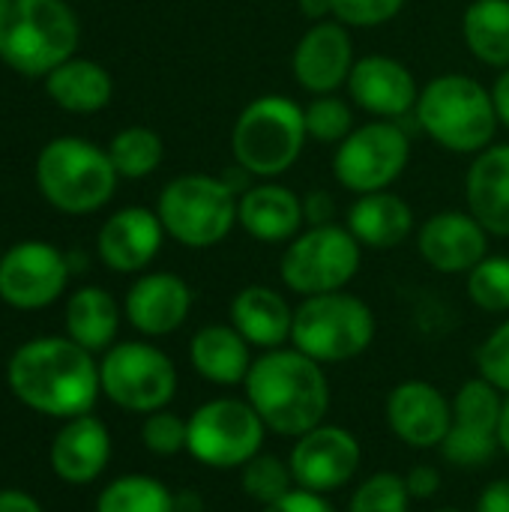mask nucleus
<instances>
[{
    "instance_id": "15",
    "label": "nucleus",
    "mask_w": 509,
    "mask_h": 512,
    "mask_svg": "<svg viewBox=\"0 0 509 512\" xmlns=\"http://www.w3.org/2000/svg\"><path fill=\"white\" fill-rule=\"evenodd\" d=\"M69 282L66 255L42 240H24L0 258V300L15 309L51 306Z\"/></svg>"
},
{
    "instance_id": "18",
    "label": "nucleus",
    "mask_w": 509,
    "mask_h": 512,
    "mask_svg": "<svg viewBox=\"0 0 509 512\" xmlns=\"http://www.w3.org/2000/svg\"><path fill=\"white\" fill-rule=\"evenodd\" d=\"M387 426L411 450H435L453 423V402L429 381H402L384 405Z\"/></svg>"
},
{
    "instance_id": "6",
    "label": "nucleus",
    "mask_w": 509,
    "mask_h": 512,
    "mask_svg": "<svg viewBox=\"0 0 509 512\" xmlns=\"http://www.w3.org/2000/svg\"><path fill=\"white\" fill-rule=\"evenodd\" d=\"M117 168L108 150L87 138L63 135L48 141L36 159V183L45 201L63 213L84 216L105 207L117 189Z\"/></svg>"
},
{
    "instance_id": "33",
    "label": "nucleus",
    "mask_w": 509,
    "mask_h": 512,
    "mask_svg": "<svg viewBox=\"0 0 509 512\" xmlns=\"http://www.w3.org/2000/svg\"><path fill=\"white\" fill-rule=\"evenodd\" d=\"M240 486L255 504L270 507L294 489V474L285 459L261 450L255 459H249L240 468Z\"/></svg>"
},
{
    "instance_id": "7",
    "label": "nucleus",
    "mask_w": 509,
    "mask_h": 512,
    "mask_svg": "<svg viewBox=\"0 0 509 512\" xmlns=\"http://www.w3.org/2000/svg\"><path fill=\"white\" fill-rule=\"evenodd\" d=\"M378 321L369 303L357 294L333 291L318 297H303L294 309L291 345L321 366L348 363L366 354L375 342Z\"/></svg>"
},
{
    "instance_id": "47",
    "label": "nucleus",
    "mask_w": 509,
    "mask_h": 512,
    "mask_svg": "<svg viewBox=\"0 0 509 512\" xmlns=\"http://www.w3.org/2000/svg\"><path fill=\"white\" fill-rule=\"evenodd\" d=\"M174 498H177V512H201L204 510L201 498H198V495H192V492H183V495H174Z\"/></svg>"
},
{
    "instance_id": "23",
    "label": "nucleus",
    "mask_w": 509,
    "mask_h": 512,
    "mask_svg": "<svg viewBox=\"0 0 509 512\" xmlns=\"http://www.w3.org/2000/svg\"><path fill=\"white\" fill-rule=\"evenodd\" d=\"M465 201L489 237H509V144H489L474 156L465 177Z\"/></svg>"
},
{
    "instance_id": "43",
    "label": "nucleus",
    "mask_w": 509,
    "mask_h": 512,
    "mask_svg": "<svg viewBox=\"0 0 509 512\" xmlns=\"http://www.w3.org/2000/svg\"><path fill=\"white\" fill-rule=\"evenodd\" d=\"M303 210H306V222L309 225H327V222H333V198L324 189H318L309 198H303Z\"/></svg>"
},
{
    "instance_id": "27",
    "label": "nucleus",
    "mask_w": 509,
    "mask_h": 512,
    "mask_svg": "<svg viewBox=\"0 0 509 512\" xmlns=\"http://www.w3.org/2000/svg\"><path fill=\"white\" fill-rule=\"evenodd\" d=\"M249 348L252 345L234 330V324H207L189 342V363L204 381L216 387H237L252 369Z\"/></svg>"
},
{
    "instance_id": "49",
    "label": "nucleus",
    "mask_w": 509,
    "mask_h": 512,
    "mask_svg": "<svg viewBox=\"0 0 509 512\" xmlns=\"http://www.w3.org/2000/svg\"><path fill=\"white\" fill-rule=\"evenodd\" d=\"M435 512H462V510H456V507H441V510H435Z\"/></svg>"
},
{
    "instance_id": "9",
    "label": "nucleus",
    "mask_w": 509,
    "mask_h": 512,
    "mask_svg": "<svg viewBox=\"0 0 509 512\" xmlns=\"http://www.w3.org/2000/svg\"><path fill=\"white\" fill-rule=\"evenodd\" d=\"M360 264L363 246L345 225H309L285 246L279 279L291 294L318 297L345 291L360 273Z\"/></svg>"
},
{
    "instance_id": "14",
    "label": "nucleus",
    "mask_w": 509,
    "mask_h": 512,
    "mask_svg": "<svg viewBox=\"0 0 509 512\" xmlns=\"http://www.w3.org/2000/svg\"><path fill=\"white\" fill-rule=\"evenodd\" d=\"M294 441L297 444L291 450L288 465L294 474V486L300 489H309L318 495L336 492L348 486L363 465V447L357 435L342 426L321 423Z\"/></svg>"
},
{
    "instance_id": "34",
    "label": "nucleus",
    "mask_w": 509,
    "mask_h": 512,
    "mask_svg": "<svg viewBox=\"0 0 509 512\" xmlns=\"http://www.w3.org/2000/svg\"><path fill=\"white\" fill-rule=\"evenodd\" d=\"M468 297L489 315L509 312V255H486L468 273Z\"/></svg>"
},
{
    "instance_id": "48",
    "label": "nucleus",
    "mask_w": 509,
    "mask_h": 512,
    "mask_svg": "<svg viewBox=\"0 0 509 512\" xmlns=\"http://www.w3.org/2000/svg\"><path fill=\"white\" fill-rule=\"evenodd\" d=\"M498 441H501V450L509 456V396L504 399V414H501V429H498Z\"/></svg>"
},
{
    "instance_id": "40",
    "label": "nucleus",
    "mask_w": 509,
    "mask_h": 512,
    "mask_svg": "<svg viewBox=\"0 0 509 512\" xmlns=\"http://www.w3.org/2000/svg\"><path fill=\"white\" fill-rule=\"evenodd\" d=\"M261 512H336V507H333L324 495L294 486V489H291L285 498H279L276 504L261 507Z\"/></svg>"
},
{
    "instance_id": "21",
    "label": "nucleus",
    "mask_w": 509,
    "mask_h": 512,
    "mask_svg": "<svg viewBox=\"0 0 509 512\" xmlns=\"http://www.w3.org/2000/svg\"><path fill=\"white\" fill-rule=\"evenodd\" d=\"M237 225L258 243H291L303 225H306V210L303 198L273 180H258L240 195L237 204Z\"/></svg>"
},
{
    "instance_id": "3",
    "label": "nucleus",
    "mask_w": 509,
    "mask_h": 512,
    "mask_svg": "<svg viewBox=\"0 0 509 512\" xmlns=\"http://www.w3.org/2000/svg\"><path fill=\"white\" fill-rule=\"evenodd\" d=\"M414 117L420 129L447 153L477 156L495 144L501 126L492 90L462 72H444L432 78L417 99Z\"/></svg>"
},
{
    "instance_id": "41",
    "label": "nucleus",
    "mask_w": 509,
    "mask_h": 512,
    "mask_svg": "<svg viewBox=\"0 0 509 512\" xmlns=\"http://www.w3.org/2000/svg\"><path fill=\"white\" fill-rule=\"evenodd\" d=\"M405 486H408L411 501H429L441 489V474L432 465H417L405 474Z\"/></svg>"
},
{
    "instance_id": "35",
    "label": "nucleus",
    "mask_w": 509,
    "mask_h": 512,
    "mask_svg": "<svg viewBox=\"0 0 509 512\" xmlns=\"http://www.w3.org/2000/svg\"><path fill=\"white\" fill-rule=\"evenodd\" d=\"M306 132L309 138L321 141V144H342L357 126H354V111L351 105L336 96V93H327V96H315L306 108Z\"/></svg>"
},
{
    "instance_id": "20",
    "label": "nucleus",
    "mask_w": 509,
    "mask_h": 512,
    "mask_svg": "<svg viewBox=\"0 0 509 512\" xmlns=\"http://www.w3.org/2000/svg\"><path fill=\"white\" fill-rule=\"evenodd\" d=\"M165 228L156 210L123 207L105 219L96 237L99 258L114 273H141L159 255Z\"/></svg>"
},
{
    "instance_id": "2",
    "label": "nucleus",
    "mask_w": 509,
    "mask_h": 512,
    "mask_svg": "<svg viewBox=\"0 0 509 512\" xmlns=\"http://www.w3.org/2000/svg\"><path fill=\"white\" fill-rule=\"evenodd\" d=\"M246 402L267 432L300 438L330 414V381L324 366L297 348H273L252 360L243 381Z\"/></svg>"
},
{
    "instance_id": "22",
    "label": "nucleus",
    "mask_w": 509,
    "mask_h": 512,
    "mask_svg": "<svg viewBox=\"0 0 509 512\" xmlns=\"http://www.w3.org/2000/svg\"><path fill=\"white\" fill-rule=\"evenodd\" d=\"M123 312L144 336H168L180 330L192 312V288L177 273H147L135 279Z\"/></svg>"
},
{
    "instance_id": "46",
    "label": "nucleus",
    "mask_w": 509,
    "mask_h": 512,
    "mask_svg": "<svg viewBox=\"0 0 509 512\" xmlns=\"http://www.w3.org/2000/svg\"><path fill=\"white\" fill-rule=\"evenodd\" d=\"M300 12L315 24V21H327L333 18V9H330V0H300Z\"/></svg>"
},
{
    "instance_id": "39",
    "label": "nucleus",
    "mask_w": 509,
    "mask_h": 512,
    "mask_svg": "<svg viewBox=\"0 0 509 512\" xmlns=\"http://www.w3.org/2000/svg\"><path fill=\"white\" fill-rule=\"evenodd\" d=\"M477 372L495 390L509 396V318L504 324H498L486 336V342L477 348Z\"/></svg>"
},
{
    "instance_id": "19",
    "label": "nucleus",
    "mask_w": 509,
    "mask_h": 512,
    "mask_svg": "<svg viewBox=\"0 0 509 512\" xmlns=\"http://www.w3.org/2000/svg\"><path fill=\"white\" fill-rule=\"evenodd\" d=\"M345 87L351 102L378 120H402L417 108L420 99V87L411 69L387 54L360 57Z\"/></svg>"
},
{
    "instance_id": "32",
    "label": "nucleus",
    "mask_w": 509,
    "mask_h": 512,
    "mask_svg": "<svg viewBox=\"0 0 509 512\" xmlns=\"http://www.w3.org/2000/svg\"><path fill=\"white\" fill-rule=\"evenodd\" d=\"M108 156L120 177L141 180V177H150L162 165L165 144H162L159 132H153L147 126H126L111 138Z\"/></svg>"
},
{
    "instance_id": "1",
    "label": "nucleus",
    "mask_w": 509,
    "mask_h": 512,
    "mask_svg": "<svg viewBox=\"0 0 509 512\" xmlns=\"http://www.w3.org/2000/svg\"><path fill=\"white\" fill-rule=\"evenodd\" d=\"M6 381L27 408L60 420L90 414L102 390L93 354L69 336L24 342L9 360Z\"/></svg>"
},
{
    "instance_id": "17",
    "label": "nucleus",
    "mask_w": 509,
    "mask_h": 512,
    "mask_svg": "<svg viewBox=\"0 0 509 512\" xmlns=\"http://www.w3.org/2000/svg\"><path fill=\"white\" fill-rule=\"evenodd\" d=\"M417 252L435 273L468 276L489 255V231L468 210H441L417 228Z\"/></svg>"
},
{
    "instance_id": "45",
    "label": "nucleus",
    "mask_w": 509,
    "mask_h": 512,
    "mask_svg": "<svg viewBox=\"0 0 509 512\" xmlns=\"http://www.w3.org/2000/svg\"><path fill=\"white\" fill-rule=\"evenodd\" d=\"M492 99H495V111L501 126L509 129V69H501L498 81L492 84Z\"/></svg>"
},
{
    "instance_id": "37",
    "label": "nucleus",
    "mask_w": 509,
    "mask_h": 512,
    "mask_svg": "<svg viewBox=\"0 0 509 512\" xmlns=\"http://www.w3.org/2000/svg\"><path fill=\"white\" fill-rule=\"evenodd\" d=\"M189 441V426L183 417L171 414V411H153L147 414V420L141 423V444L153 453V456H177L186 450Z\"/></svg>"
},
{
    "instance_id": "30",
    "label": "nucleus",
    "mask_w": 509,
    "mask_h": 512,
    "mask_svg": "<svg viewBox=\"0 0 509 512\" xmlns=\"http://www.w3.org/2000/svg\"><path fill=\"white\" fill-rule=\"evenodd\" d=\"M468 51L492 69H509V0H471L462 15Z\"/></svg>"
},
{
    "instance_id": "44",
    "label": "nucleus",
    "mask_w": 509,
    "mask_h": 512,
    "mask_svg": "<svg viewBox=\"0 0 509 512\" xmlns=\"http://www.w3.org/2000/svg\"><path fill=\"white\" fill-rule=\"evenodd\" d=\"M0 512H45L36 498H30L21 489H3L0 492Z\"/></svg>"
},
{
    "instance_id": "11",
    "label": "nucleus",
    "mask_w": 509,
    "mask_h": 512,
    "mask_svg": "<svg viewBox=\"0 0 509 512\" xmlns=\"http://www.w3.org/2000/svg\"><path fill=\"white\" fill-rule=\"evenodd\" d=\"M102 393L123 411L153 414L162 411L177 393L174 360L150 342L111 345L99 363Z\"/></svg>"
},
{
    "instance_id": "42",
    "label": "nucleus",
    "mask_w": 509,
    "mask_h": 512,
    "mask_svg": "<svg viewBox=\"0 0 509 512\" xmlns=\"http://www.w3.org/2000/svg\"><path fill=\"white\" fill-rule=\"evenodd\" d=\"M474 512H509V480H495L477 498Z\"/></svg>"
},
{
    "instance_id": "25",
    "label": "nucleus",
    "mask_w": 509,
    "mask_h": 512,
    "mask_svg": "<svg viewBox=\"0 0 509 512\" xmlns=\"http://www.w3.org/2000/svg\"><path fill=\"white\" fill-rule=\"evenodd\" d=\"M231 324L252 348H285L291 342L294 309L276 288L246 285L231 300Z\"/></svg>"
},
{
    "instance_id": "16",
    "label": "nucleus",
    "mask_w": 509,
    "mask_h": 512,
    "mask_svg": "<svg viewBox=\"0 0 509 512\" xmlns=\"http://www.w3.org/2000/svg\"><path fill=\"white\" fill-rule=\"evenodd\" d=\"M354 63V39L336 18L309 24L291 54V72L297 84L312 96H327L345 87Z\"/></svg>"
},
{
    "instance_id": "38",
    "label": "nucleus",
    "mask_w": 509,
    "mask_h": 512,
    "mask_svg": "<svg viewBox=\"0 0 509 512\" xmlns=\"http://www.w3.org/2000/svg\"><path fill=\"white\" fill-rule=\"evenodd\" d=\"M408 0H330L333 18L342 21L345 27H381L387 21H393Z\"/></svg>"
},
{
    "instance_id": "12",
    "label": "nucleus",
    "mask_w": 509,
    "mask_h": 512,
    "mask_svg": "<svg viewBox=\"0 0 509 512\" xmlns=\"http://www.w3.org/2000/svg\"><path fill=\"white\" fill-rule=\"evenodd\" d=\"M411 162V138L396 120L357 126L333 153V177L354 195L390 189Z\"/></svg>"
},
{
    "instance_id": "24",
    "label": "nucleus",
    "mask_w": 509,
    "mask_h": 512,
    "mask_svg": "<svg viewBox=\"0 0 509 512\" xmlns=\"http://www.w3.org/2000/svg\"><path fill=\"white\" fill-rule=\"evenodd\" d=\"M111 459V435L102 420L84 414L72 417L51 444V468L72 486L93 483Z\"/></svg>"
},
{
    "instance_id": "31",
    "label": "nucleus",
    "mask_w": 509,
    "mask_h": 512,
    "mask_svg": "<svg viewBox=\"0 0 509 512\" xmlns=\"http://www.w3.org/2000/svg\"><path fill=\"white\" fill-rule=\"evenodd\" d=\"M96 512H177V498L156 477L129 474L102 489Z\"/></svg>"
},
{
    "instance_id": "28",
    "label": "nucleus",
    "mask_w": 509,
    "mask_h": 512,
    "mask_svg": "<svg viewBox=\"0 0 509 512\" xmlns=\"http://www.w3.org/2000/svg\"><path fill=\"white\" fill-rule=\"evenodd\" d=\"M45 90L54 99V105H60L63 111L93 114L111 102L114 81L105 72V66L93 60L69 57L66 63H60L57 69L45 75Z\"/></svg>"
},
{
    "instance_id": "26",
    "label": "nucleus",
    "mask_w": 509,
    "mask_h": 512,
    "mask_svg": "<svg viewBox=\"0 0 509 512\" xmlns=\"http://www.w3.org/2000/svg\"><path fill=\"white\" fill-rule=\"evenodd\" d=\"M345 228L357 237L363 249H399L414 234V210L402 195L390 189L366 192L357 195L348 207Z\"/></svg>"
},
{
    "instance_id": "8",
    "label": "nucleus",
    "mask_w": 509,
    "mask_h": 512,
    "mask_svg": "<svg viewBox=\"0 0 509 512\" xmlns=\"http://www.w3.org/2000/svg\"><path fill=\"white\" fill-rule=\"evenodd\" d=\"M237 189L213 174L174 177L156 204L159 222L171 240L186 249H213L237 225Z\"/></svg>"
},
{
    "instance_id": "5",
    "label": "nucleus",
    "mask_w": 509,
    "mask_h": 512,
    "mask_svg": "<svg viewBox=\"0 0 509 512\" xmlns=\"http://www.w3.org/2000/svg\"><path fill=\"white\" fill-rule=\"evenodd\" d=\"M66 0H0V60L21 75H48L78 48Z\"/></svg>"
},
{
    "instance_id": "10",
    "label": "nucleus",
    "mask_w": 509,
    "mask_h": 512,
    "mask_svg": "<svg viewBox=\"0 0 509 512\" xmlns=\"http://www.w3.org/2000/svg\"><path fill=\"white\" fill-rule=\"evenodd\" d=\"M189 441L186 453L216 471H234L243 468L249 459H255L264 447L267 426L255 414V408L246 399H210L201 408L192 411L186 420Z\"/></svg>"
},
{
    "instance_id": "29",
    "label": "nucleus",
    "mask_w": 509,
    "mask_h": 512,
    "mask_svg": "<svg viewBox=\"0 0 509 512\" xmlns=\"http://www.w3.org/2000/svg\"><path fill=\"white\" fill-rule=\"evenodd\" d=\"M120 327V309L105 288H78L66 303V333L81 348L108 351Z\"/></svg>"
},
{
    "instance_id": "4",
    "label": "nucleus",
    "mask_w": 509,
    "mask_h": 512,
    "mask_svg": "<svg viewBox=\"0 0 509 512\" xmlns=\"http://www.w3.org/2000/svg\"><path fill=\"white\" fill-rule=\"evenodd\" d=\"M309 141L303 105L282 93L252 99L234 120L231 153L243 174L276 180L291 171Z\"/></svg>"
},
{
    "instance_id": "13",
    "label": "nucleus",
    "mask_w": 509,
    "mask_h": 512,
    "mask_svg": "<svg viewBox=\"0 0 509 512\" xmlns=\"http://www.w3.org/2000/svg\"><path fill=\"white\" fill-rule=\"evenodd\" d=\"M504 393L495 390L486 378H471L459 387L453 396V423L438 447L444 462L453 468H483L489 465L498 450V429H501V414H504Z\"/></svg>"
},
{
    "instance_id": "36",
    "label": "nucleus",
    "mask_w": 509,
    "mask_h": 512,
    "mask_svg": "<svg viewBox=\"0 0 509 512\" xmlns=\"http://www.w3.org/2000/svg\"><path fill=\"white\" fill-rule=\"evenodd\" d=\"M408 507H411V495L405 477L393 471L366 477L348 501V512H408Z\"/></svg>"
}]
</instances>
